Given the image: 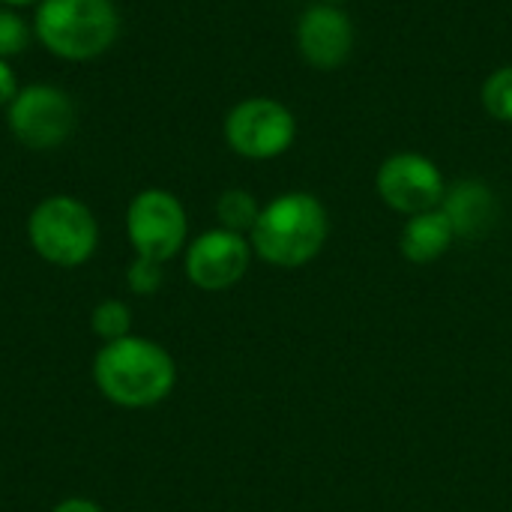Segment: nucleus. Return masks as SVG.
Here are the masks:
<instances>
[{
  "label": "nucleus",
  "instance_id": "1",
  "mask_svg": "<svg viewBox=\"0 0 512 512\" xmlns=\"http://www.w3.org/2000/svg\"><path fill=\"white\" fill-rule=\"evenodd\" d=\"M327 234L330 216L321 198H315L312 192H285L261 207L249 243L261 261L294 270L321 255Z\"/></svg>",
  "mask_w": 512,
  "mask_h": 512
},
{
  "label": "nucleus",
  "instance_id": "2",
  "mask_svg": "<svg viewBox=\"0 0 512 512\" xmlns=\"http://www.w3.org/2000/svg\"><path fill=\"white\" fill-rule=\"evenodd\" d=\"M93 378L108 402L123 408H150L174 390L177 366L162 345L126 336L102 345L93 363Z\"/></svg>",
  "mask_w": 512,
  "mask_h": 512
},
{
  "label": "nucleus",
  "instance_id": "3",
  "mask_svg": "<svg viewBox=\"0 0 512 512\" xmlns=\"http://www.w3.org/2000/svg\"><path fill=\"white\" fill-rule=\"evenodd\" d=\"M36 39L60 60H93L120 33L114 0H39L33 15Z\"/></svg>",
  "mask_w": 512,
  "mask_h": 512
},
{
  "label": "nucleus",
  "instance_id": "4",
  "mask_svg": "<svg viewBox=\"0 0 512 512\" xmlns=\"http://www.w3.org/2000/svg\"><path fill=\"white\" fill-rule=\"evenodd\" d=\"M27 237L39 258L57 267L84 264L99 243V225L90 207L69 195L39 201L27 219Z\"/></svg>",
  "mask_w": 512,
  "mask_h": 512
},
{
  "label": "nucleus",
  "instance_id": "5",
  "mask_svg": "<svg viewBox=\"0 0 512 512\" xmlns=\"http://www.w3.org/2000/svg\"><path fill=\"white\" fill-rule=\"evenodd\" d=\"M225 144L243 159H276L297 141L294 111L270 96H249L225 114Z\"/></svg>",
  "mask_w": 512,
  "mask_h": 512
},
{
  "label": "nucleus",
  "instance_id": "6",
  "mask_svg": "<svg viewBox=\"0 0 512 512\" xmlns=\"http://www.w3.org/2000/svg\"><path fill=\"white\" fill-rule=\"evenodd\" d=\"M6 123L15 141L30 150H54L75 129V105L54 84H27L6 105Z\"/></svg>",
  "mask_w": 512,
  "mask_h": 512
},
{
  "label": "nucleus",
  "instance_id": "7",
  "mask_svg": "<svg viewBox=\"0 0 512 512\" xmlns=\"http://www.w3.org/2000/svg\"><path fill=\"white\" fill-rule=\"evenodd\" d=\"M126 234L138 258L171 261L189 234V219L177 195L165 189H144L132 198L126 210Z\"/></svg>",
  "mask_w": 512,
  "mask_h": 512
},
{
  "label": "nucleus",
  "instance_id": "8",
  "mask_svg": "<svg viewBox=\"0 0 512 512\" xmlns=\"http://www.w3.org/2000/svg\"><path fill=\"white\" fill-rule=\"evenodd\" d=\"M375 189L390 210L402 216H417L441 207L447 195V180L435 159L414 150H402L378 165Z\"/></svg>",
  "mask_w": 512,
  "mask_h": 512
},
{
  "label": "nucleus",
  "instance_id": "9",
  "mask_svg": "<svg viewBox=\"0 0 512 512\" xmlns=\"http://www.w3.org/2000/svg\"><path fill=\"white\" fill-rule=\"evenodd\" d=\"M294 42L300 57L321 72H333L345 66L357 45V30L351 15L339 3L318 0L297 18Z\"/></svg>",
  "mask_w": 512,
  "mask_h": 512
},
{
  "label": "nucleus",
  "instance_id": "10",
  "mask_svg": "<svg viewBox=\"0 0 512 512\" xmlns=\"http://www.w3.org/2000/svg\"><path fill=\"white\" fill-rule=\"evenodd\" d=\"M252 243L243 234L213 228L195 237L186 249V276L201 291H225L234 288L252 261Z\"/></svg>",
  "mask_w": 512,
  "mask_h": 512
},
{
  "label": "nucleus",
  "instance_id": "11",
  "mask_svg": "<svg viewBox=\"0 0 512 512\" xmlns=\"http://www.w3.org/2000/svg\"><path fill=\"white\" fill-rule=\"evenodd\" d=\"M441 210L453 222V231L459 240H483L501 222V201L495 189L477 177H465L447 186Z\"/></svg>",
  "mask_w": 512,
  "mask_h": 512
},
{
  "label": "nucleus",
  "instance_id": "12",
  "mask_svg": "<svg viewBox=\"0 0 512 512\" xmlns=\"http://www.w3.org/2000/svg\"><path fill=\"white\" fill-rule=\"evenodd\" d=\"M456 240L459 237L453 231V222L447 219V213L441 207H435V210L408 216L402 237H399V249H402L405 261H411V264H435L453 249Z\"/></svg>",
  "mask_w": 512,
  "mask_h": 512
},
{
  "label": "nucleus",
  "instance_id": "13",
  "mask_svg": "<svg viewBox=\"0 0 512 512\" xmlns=\"http://www.w3.org/2000/svg\"><path fill=\"white\" fill-rule=\"evenodd\" d=\"M258 216H261V204L246 189H225L216 201V219H219V228H225V231L246 237V234H252Z\"/></svg>",
  "mask_w": 512,
  "mask_h": 512
},
{
  "label": "nucleus",
  "instance_id": "14",
  "mask_svg": "<svg viewBox=\"0 0 512 512\" xmlns=\"http://www.w3.org/2000/svg\"><path fill=\"white\" fill-rule=\"evenodd\" d=\"M480 102L498 123H512V63L498 66L480 87Z\"/></svg>",
  "mask_w": 512,
  "mask_h": 512
},
{
  "label": "nucleus",
  "instance_id": "15",
  "mask_svg": "<svg viewBox=\"0 0 512 512\" xmlns=\"http://www.w3.org/2000/svg\"><path fill=\"white\" fill-rule=\"evenodd\" d=\"M90 327L99 339L105 342H117V339H126L129 336V327H132V312L126 303L120 300H105L93 309V318H90Z\"/></svg>",
  "mask_w": 512,
  "mask_h": 512
},
{
  "label": "nucleus",
  "instance_id": "16",
  "mask_svg": "<svg viewBox=\"0 0 512 512\" xmlns=\"http://www.w3.org/2000/svg\"><path fill=\"white\" fill-rule=\"evenodd\" d=\"M30 24L9 6H0V60L21 54L30 45Z\"/></svg>",
  "mask_w": 512,
  "mask_h": 512
},
{
  "label": "nucleus",
  "instance_id": "17",
  "mask_svg": "<svg viewBox=\"0 0 512 512\" xmlns=\"http://www.w3.org/2000/svg\"><path fill=\"white\" fill-rule=\"evenodd\" d=\"M126 282L135 294L141 297H150L162 288V264L159 261H150V258H138L129 264V273H126Z\"/></svg>",
  "mask_w": 512,
  "mask_h": 512
},
{
  "label": "nucleus",
  "instance_id": "18",
  "mask_svg": "<svg viewBox=\"0 0 512 512\" xmlns=\"http://www.w3.org/2000/svg\"><path fill=\"white\" fill-rule=\"evenodd\" d=\"M21 87H18V78H15V69L6 63V60H0V108L3 105H9L12 99H15V93H18Z\"/></svg>",
  "mask_w": 512,
  "mask_h": 512
},
{
  "label": "nucleus",
  "instance_id": "19",
  "mask_svg": "<svg viewBox=\"0 0 512 512\" xmlns=\"http://www.w3.org/2000/svg\"><path fill=\"white\" fill-rule=\"evenodd\" d=\"M51 512H102L93 501H84V498H69L63 504H57Z\"/></svg>",
  "mask_w": 512,
  "mask_h": 512
},
{
  "label": "nucleus",
  "instance_id": "20",
  "mask_svg": "<svg viewBox=\"0 0 512 512\" xmlns=\"http://www.w3.org/2000/svg\"><path fill=\"white\" fill-rule=\"evenodd\" d=\"M3 6H9V9H24V6H36L39 0H0Z\"/></svg>",
  "mask_w": 512,
  "mask_h": 512
},
{
  "label": "nucleus",
  "instance_id": "21",
  "mask_svg": "<svg viewBox=\"0 0 512 512\" xmlns=\"http://www.w3.org/2000/svg\"><path fill=\"white\" fill-rule=\"evenodd\" d=\"M324 3H345V0H324Z\"/></svg>",
  "mask_w": 512,
  "mask_h": 512
}]
</instances>
